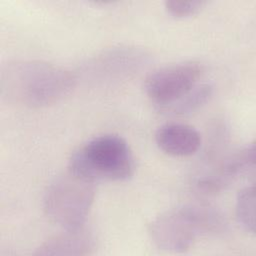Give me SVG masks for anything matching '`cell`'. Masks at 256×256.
Masks as SVG:
<instances>
[{
	"mask_svg": "<svg viewBox=\"0 0 256 256\" xmlns=\"http://www.w3.org/2000/svg\"><path fill=\"white\" fill-rule=\"evenodd\" d=\"M205 4V1L199 0H169L165 2V9L170 15L179 18L196 14L204 7Z\"/></svg>",
	"mask_w": 256,
	"mask_h": 256,
	"instance_id": "cell-11",
	"label": "cell"
},
{
	"mask_svg": "<svg viewBox=\"0 0 256 256\" xmlns=\"http://www.w3.org/2000/svg\"><path fill=\"white\" fill-rule=\"evenodd\" d=\"M69 71L36 60L8 62L1 68L0 94L4 101L28 108H40L58 102L74 86Z\"/></svg>",
	"mask_w": 256,
	"mask_h": 256,
	"instance_id": "cell-1",
	"label": "cell"
},
{
	"mask_svg": "<svg viewBox=\"0 0 256 256\" xmlns=\"http://www.w3.org/2000/svg\"><path fill=\"white\" fill-rule=\"evenodd\" d=\"M158 147L166 154L186 157L195 154L201 146V135L192 126L182 123H167L155 133Z\"/></svg>",
	"mask_w": 256,
	"mask_h": 256,
	"instance_id": "cell-6",
	"label": "cell"
},
{
	"mask_svg": "<svg viewBox=\"0 0 256 256\" xmlns=\"http://www.w3.org/2000/svg\"><path fill=\"white\" fill-rule=\"evenodd\" d=\"M225 228L226 221L217 210L190 204L161 213L151 221L148 232L159 249L180 253L199 237L222 233Z\"/></svg>",
	"mask_w": 256,
	"mask_h": 256,
	"instance_id": "cell-2",
	"label": "cell"
},
{
	"mask_svg": "<svg viewBox=\"0 0 256 256\" xmlns=\"http://www.w3.org/2000/svg\"><path fill=\"white\" fill-rule=\"evenodd\" d=\"M145 61L144 53L135 49L120 48L111 50L102 56L96 62L100 72L104 75H126L133 70H137Z\"/></svg>",
	"mask_w": 256,
	"mask_h": 256,
	"instance_id": "cell-8",
	"label": "cell"
},
{
	"mask_svg": "<svg viewBox=\"0 0 256 256\" xmlns=\"http://www.w3.org/2000/svg\"><path fill=\"white\" fill-rule=\"evenodd\" d=\"M212 95V86L209 84H198L185 96L161 110L175 115L191 113L203 106Z\"/></svg>",
	"mask_w": 256,
	"mask_h": 256,
	"instance_id": "cell-9",
	"label": "cell"
},
{
	"mask_svg": "<svg viewBox=\"0 0 256 256\" xmlns=\"http://www.w3.org/2000/svg\"><path fill=\"white\" fill-rule=\"evenodd\" d=\"M94 238L83 227L77 229H65L44 242L36 251V255H88L94 250Z\"/></svg>",
	"mask_w": 256,
	"mask_h": 256,
	"instance_id": "cell-7",
	"label": "cell"
},
{
	"mask_svg": "<svg viewBox=\"0 0 256 256\" xmlns=\"http://www.w3.org/2000/svg\"><path fill=\"white\" fill-rule=\"evenodd\" d=\"M94 197L95 182L68 169L48 186L44 196V209L58 225L65 229H77L83 227Z\"/></svg>",
	"mask_w": 256,
	"mask_h": 256,
	"instance_id": "cell-4",
	"label": "cell"
},
{
	"mask_svg": "<svg viewBox=\"0 0 256 256\" xmlns=\"http://www.w3.org/2000/svg\"><path fill=\"white\" fill-rule=\"evenodd\" d=\"M202 74L203 68L196 62L166 66L147 77L145 91L148 97L162 109L189 93L198 85Z\"/></svg>",
	"mask_w": 256,
	"mask_h": 256,
	"instance_id": "cell-5",
	"label": "cell"
},
{
	"mask_svg": "<svg viewBox=\"0 0 256 256\" xmlns=\"http://www.w3.org/2000/svg\"><path fill=\"white\" fill-rule=\"evenodd\" d=\"M236 217L248 232H255V188L247 186L239 191L236 199Z\"/></svg>",
	"mask_w": 256,
	"mask_h": 256,
	"instance_id": "cell-10",
	"label": "cell"
},
{
	"mask_svg": "<svg viewBox=\"0 0 256 256\" xmlns=\"http://www.w3.org/2000/svg\"><path fill=\"white\" fill-rule=\"evenodd\" d=\"M68 169L92 182L123 181L135 169L133 154L126 140L114 134L95 137L73 152Z\"/></svg>",
	"mask_w": 256,
	"mask_h": 256,
	"instance_id": "cell-3",
	"label": "cell"
}]
</instances>
